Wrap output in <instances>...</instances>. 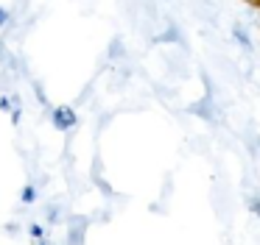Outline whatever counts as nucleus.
Returning a JSON list of instances; mask_svg holds the SVG:
<instances>
[{"instance_id": "3", "label": "nucleus", "mask_w": 260, "mask_h": 245, "mask_svg": "<svg viewBox=\"0 0 260 245\" xmlns=\"http://www.w3.org/2000/svg\"><path fill=\"white\" fill-rule=\"evenodd\" d=\"M154 42H168V45H182V48H185V36H182V31H179L176 22H168V28H165L162 33H157Z\"/></svg>"}, {"instance_id": "8", "label": "nucleus", "mask_w": 260, "mask_h": 245, "mask_svg": "<svg viewBox=\"0 0 260 245\" xmlns=\"http://www.w3.org/2000/svg\"><path fill=\"white\" fill-rule=\"evenodd\" d=\"M23 200H25V203H34V200H37V189L31 187V184L23 189Z\"/></svg>"}, {"instance_id": "10", "label": "nucleus", "mask_w": 260, "mask_h": 245, "mask_svg": "<svg viewBox=\"0 0 260 245\" xmlns=\"http://www.w3.org/2000/svg\"><path fill=\"white\" fill-rule=\"evenodd\" d=\"M0 109H3V111H9V109H12V100H9L6 95H3V98H0Z\"/></svg>"}, {"instance_id": "9", "label": "nucleus", "mask_w": 260, "mask_h": 245, "mask_svg": "<svg viewBox=\"0 0 260 245\" xmlns=\"http://www.w3.org/2000/svg\"><path fill=\"white\" fill-rule=\"evenodd\" d=\"M249 206H252V212L260 217V198H252V200H249Z\"/></svg>"}, {"instance_id": "2", "label": "nucleus", "mask_w": 260, "mask_h": 245, "mask_svg": "<svg viewBox=\"0 0 260 245\" xmlns=\"http://www.w3.org/2000/svg\"><path fill=\"white\" fill-rule=\"evenodd\" d=\"M190 114L202 117V120H210V123H215V120H218V106L213 103V98H210V95H204L202 100H196V103H190Z\"/></svg>"}, {"instance_id": "13", "label": "nucleus", "mask_w": 260, "mask_h": 245, "mask_svg": "<svg viewBox=\"0 0 260 245\" xmlns=\"http://www.w3.org/2000/svg\"><path fill=\"white\" fill-rule=\"evenodd\" d=\"M257 9H260V3H257Z\"/></svg>"}, {"instance_id": "7", "label": "nucleus", "mask_w": 260, "mask_h": 245, "mask_svg": "<svg viewBox=\"0 0 260 245\" xmlns=\"http://www.w3.org/2000/svg\"><path fill=\"white\" fill-rule=\"evenodd\" d=\"M34 95H37V100H40L42 106H48V95H45V89H42L40 81H34Z\"/></svg>"}, {"instance_id": "12", "label": "nucleus", "mask_w": 260, "mask_h": 245, "mask_svg": "<svg viewBox=\"0 0 260 245\" xmlns=\"http://www.w3.org/2000/svg\"><path fill=\"white\" fill-rule=\"evenodd\" d=\"M241 3H246V6H254V9H257V3H260V0H241Z\"/></svg>"}, {"instance_id": "4", "label": "nucleus", "mask_w": 260, "mask_h": 245, "mask_svg": "<svg viewBox=\"0 0 260 245\" xmlns=\"http://www.w3.org/2000/svg\"><path fill=\"white\" fill-rule=\"evenodd\" d=\"M232 39H235V42L241 45V48L246 50V53H252V50H254V45H252V36H249V31L241 25V22H235V25H232Z\"/></svg>"}, {"instance_id": "1", "label": "nucleus", "mask_w": 260, "mask_h": 245, "mask_svg": "<svg viewBox=\"0 0 260 245\" xmlns=\"http://www.w3.org/2000/svg\"><path fill=\"white\" fill-rule=\"evenodd\" d=\"M51 117H53V126L62 128V131H70V128L79 123V114L73 111V106H56V109L51 111Z\"/></svg>"}, {"instance_id": "6", "label": "nucleus", "mask_w": 260, "mask_h": 245, "mask_svg": "<svg viewBox=\"0 0 260 245\" xmlns=\"http://www.w3.org/2000/svg\"><path fill=\"white\" fill-rule=\"evenodd\" d=\"M9 22L14 25V17H12V11H9L6 6H0V28H6Z\"/></svg>"}, {"instance_id": "5", "label": "nucleus", "mask_w": 260, "mask_h": 245, "mask_svg": "<svg viewBox=\"0 0 260 245\" xmlns=\"http://www.w3.org/2000/svg\"><path fill=\"white\" fill-rule=\"evenodd\" d=\"M109 59L118 61V59H126V48L120 39H112V45H109Z\"/></svg>"}, {"instance_id": "11", "label": "nucleus", "mask_w": 260, "mask_h": 245, "mask_svg": "<svg viewBox=\"0 0 260 245\" xmlns=\"http://www.w3.org/2000/svg\"><path fill=\"white\" fill-rule=\"evenodd\" d=\"M28 231L34 234V237H40V234H42V226H37V223H31V226H28Z\"/></svg>"}]
</instances>
